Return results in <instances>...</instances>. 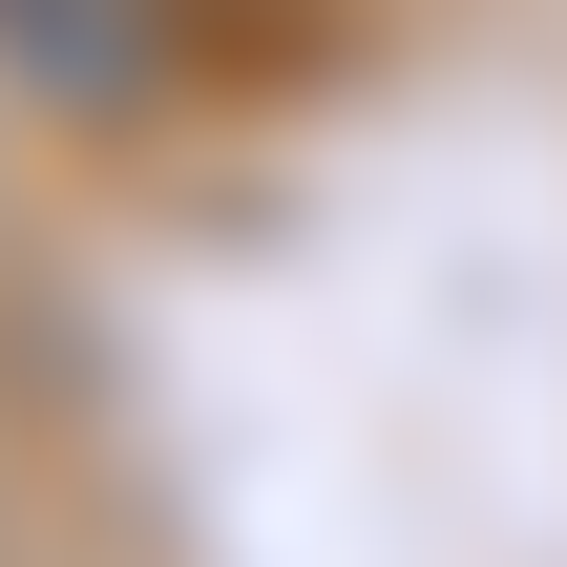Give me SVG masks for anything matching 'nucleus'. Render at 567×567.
I'll return each mask as SVG.
<instances>
[{
  "mask_svg": "<svg viewBox=\"0 0 567 567\" xmlns=\"http://www.w3.org/2000/svg\"><path fill=\"white\" fill-rule=\"evenodd\" d=\"M0 63H21L42 105H126V63H147V0H0Z\"/></svg>",
  "mask_w": 567,
  "mask_h": 567,
  "instance_id": "obj_1",
  "label": "nucleus"
}]
</instances>
